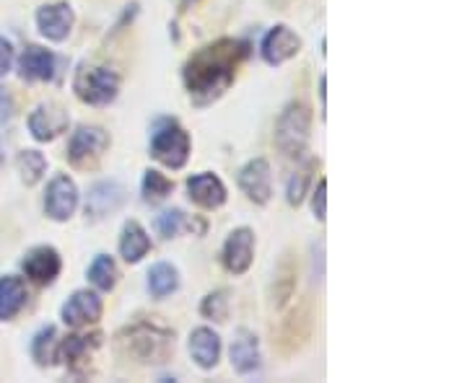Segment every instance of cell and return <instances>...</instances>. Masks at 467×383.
I'll use <instances>...</instances> for the list:
<instances>
[{"mask_svg": "<svg viewBox=\"0 0 467 383\" xmlns=\"http://www.w3.org/2000/svg\"><path fill=\"white\" fill-rule=\"evenodd\" d=\"M246 57V45L237 39H219L197 49L185 65V86L197 106L216 101L237 78V68Z\"/></svg>", "mask_w": 467, "mask_h": 383, "instance_id": "6da1fadb", "label": "cell"}, {"mask_svg": "<svg viewBox=\"0 0 467 383\" xmlns=\"http://www.w3.org/2000/svg\"><path fill=\"white\" fill-rule=\"evenodd\" d=\"M309 124H312V112L304 101H294L283 109L278 127H275V145L281 148L283 156L298 158L307 150Z\"/></svg>", "mask_w": 467, "mask_h": 383, "instance_id": "7a4b0ae2", "label": "cell"}, {"mask_svg": "<svg viewBox=\"0 0 467 383\" xmlns=\"http://www.w3.org/2000/svg\"><path fill=\"white\" fill-rule=\"evenodd\" d=\"M74 91L81 101L91 104V106H107L109 101L117 98L120 91V78L117 72L109 68H99V65H81L75 71Z\"/></svg>", "mask_w": 467, "mask_h": 383, "instance_id": "3957f363", "label": "cell"}, {"mask_svg": "<svg viewBox=\"0 0 467 383\" xmlns=\"http://www.w3.org/2000/svg\"><path fill=\"white\" fill-rule=\"evenodd\" d=\"M120 342L127 347V353H133L141 362H164L172 355L174 335L159 327L141 324V327L127 329Z\"/></svg>", "mask_w": 467, "mask_h": 383, "instance_id": "277c9868", "label": "cell"}, {"mask_svg": "<svg viewBox=\"0 0 467 383\" xmlns=\"http://www.w3.org/2000/svg\"><path fill=\"white\" fill-rule=\"evenodd\" d=\"M151 156L164 166L182 168L190 158V135L177 122H161L151 135Z\"/></svg>", "mask_w": 467, "mask_h": 383, "instance_id": "5b68a950", "label": "cell"}, {"mask_svg": "<svg viewBox=\"0 0 467 383\" xmlns=\"http://www.w3.org/2000/svg\"><path fill=\"white\" fill-rule=\"evenodd\" d=\"M109 148V135L101 127H78L68 143V161L78 168H91Z\"/></svg>", "mask_w": 467, "mask_h": 383, "instance_id": "8992f818", "label": "cell"}, {"mask_svg": "<svg viewBox=\"0 0 467 383\" xmlns=\"http://www.w3.org/2000/svg\"><path fill=\"white\" fill-rule=\"evenodd\" d=\"M125 187L117 182H99L89 190L86 197V220H104L107 216L117 213L125 202Z\"/></svg>", "mask_w": 467, "mask_h": 383, "instance_id": "52a82bcc", "label": "cell"}, {"mask_svg": "<svg viewBox=\"0 0 467 383\" xmlns=\"http://www.w3.org/2000/svg\"><path fill=\"white\" fill-rule=\"evenodd\" d=\"M78 205V190H75L74 179H68L65 174H57L49 182L48 194H45V210L52 220H68L75 213Z\"/></svg>", "mask_w": 467, "mask_h": 383, "instance_id": "ba28073f", "label": "cell"}, {"mask_svg": "<svg viewBox=\"0 0 467 383\" xmlns=\"http://www.w3.org/2000/svg\"><path fill=\"white\" fill-rule=\"evenodd\" d=\"M255 257V234L249 228H237L223 243V264L231 275H245Z\"/></svg>", "mask_w": 467, "mask_h": 383, "instance_id": "9c48e42d", "label": "cell"}, {"mask_svg": "<svg viewBox=\"0 0 467 383\" xmlns=\"http://www.w3.org/2000/svg\"><path fill=\"white\" fill-rule=\"evenodd\" d=\"M24 267L26 277H31L34 283H39V285H49V283H55V277L60 275V254L52 249V246H37V249H31L29 254L24 257Z\"/></svg>", "mask_w": 467, "mask_h": 383, "instance_id": "30bf717a", "label": "cell"}, {"mask_svg": "<svg viewBox=\"0 0 467 383\" xmlns=\"http://www.w3.org/2000/svg\"><path fill=\"white\" fill-rule=\"evenodd\" d=\"M298 49H301V39L296 37L289 26L281 24L265 34V39H263V60L268 65H281V63H286L294 55H298Z\"/></svg>", "mask_w": 467, "mask_h": 383, "instance_id": "8fae6325", "label": "cell"}, {"mask_svg": "<svg viewBox=\"0 0 467 383\" xmlns=\"http://www.w3.org/2000/svg\"><path fill=\"white\" fill-rule=\"evenodd\" d=\"M65 127H68V115L57 104H39L29 117V130L39 143L55 140Z\"/></svg>", "mask_w": 467, "mask_h": 383, "instance_id": "7c38bea8", "label": "cell"}, {"mask_svg": "<svg viewBox=\"0 0 467 383\" xmlns=\"http://www.w3.org/2000/svg\"><path fill=\"white\" fill-rule=\"evenodd\" d=\"M37 26L42 31V37H48L52 42H63L74 26V8L68 3L42 5L37 11Z\"/></svg>", "mask_w": 467, "mask_h": 383, "instance_id": "4fadbf2b", "label": "cell"}, {"mask_svg": "<svg viewBox=\"0 0 467 383\" xmlns=\"http://www.w3.org/2000/svg\"><path fill=\"white\" fill-rule=\"evenodd\" d=\"M99 316H101V298L91 290H78L63 306V321L68 327L94 324V321H99Z\"/></svg>", "mask_w": 467, "mask_h": 383, "instance_id": "5bb4252c", "label": "cell"}, {"mask_svg": "<svg viewBox=\"0 0 467 383\" xmlns=\"http://www.w3.org/2000/svg\"><path fill=\"white\" fill-rule=\"evenodd\" d=\"M239 187L252 202L265 205L271 200V166H268V161H263V158L249 161L239 171Z\"/></svg>", "mask_w": 467, "mask_h": 383, "instance_id": "9a60e30c", "label": "cell"}, {"mask_svg": "<svg viewBox=\"0 0 467 383\" xmlns=\"http://www.w3.org/2000/svg\"><path fill=\"white\" fill-rule=\"evenodd\" d=\"M187 192H190V200L197 202L200 208H221L226 202V187L219 176L213 174H195L190 182H187Z\"/></svg>", "mask_w": 467, "mask_h": 383, "instance_id": "2e32d148", "label": "cell"}, {"mask_svg": "<svg viewBox=\"0 0 467 383\" xmlns=\"http://www.w3.org/2000/svg\"><path fill=\"white\" fill-rule=\"evenodd\" d=\"M190 355L205 370L216 368V362L221 358V336L208 327H200L190 336Z\"/></svg>", "mask_w": 467, "mask_h": 383, "instance_id": "e0dca14e", "label": "cell"}, {"mask_svg": "<svg viewBox=\"0 0 467 383\" xmlns=\"http://www.w3.org/2000/svg\"><path fill=\"white\" fill-rule=\"evenodd\" d=\"M231 365L237 373H252L260 368V345L255 332L249 329L237 332V339L231 342Z\"/></svg>", "mask_w": 467, "mask_h": 383, "instance_id": "ac0fdd59", "label": "cell"}, {"mask_svg": "<svg viewBox=\"0 0 467 383\" xmlns=\"http://www.w3.org/2000/svg\"><path fill=\"white\" fill-rule=\"evenodd\" d=\"M19 71L24 81H49L55 75V57L49 49L42 47H26L22 60H19Z\"/></svg>", "mask_w": 467, "mask_h": 383, "instance_id": "d6986e66", "label": "cell"}, {"mask_svg": "<svg viewBox=\"0 0 467 383\" xmlns=\"http://www.w3.org/2000/svg\"><path fill=\"white\" fill-rule=\"evenodd\" d=\"M26 285L22 277H0V319L8 321L26 306Z\"/></svg>", "mask_w": 467, "mask_h": 383, "instance_id": "ffe728a7", "label": "cell"}, {"mask_svg": "<svg viewBox=\"0 0 467 383\" xmlns=\"http://www.w3.org/2000/svg\"><path fill=\"white\" fill-rule=\"evenodd\" d=\"M148 249H151V239H148V234L143 231V226L135 223V220L125 223L123 239H120V254L125 257V262H141L148 254Z\"/></svg>", "mask_w": 467, "mask_h": 383, "instance_id": "44dd1931", "label": "cell"}, {"mask_svg": "<svg viewBox=\"0 0 467 383\" xmlns=\"http://www.w3.org/2000/svg\"><path fill=\"white\" fill-rule=\"evenodd\" d=\"M177 285H179V275L172 264L159 262L148 269V290L153 298H167L169 293L177 290Z\"/></svg>", "mask_w": 467, "mask_h": 383, "instance_id": "7402d4cb", "label": "cell"}, {"mask_svg": "<svg viewBox=\"0 0 467 383\" xmlns=\"http://www.w3.org/2000/svg\"><path fill=\"white\" fill-rule=\"evenodd\" d=\"M31 355H34V360H37L42 368H48V365H52L55 360L60 358V345H57V332H55V327H48V329H42L39 335L34 336V342H31Z\"/></svg>", "mask_w": 467, "mask_h": 383, "instance_id": "603a6c76", "label": "cell"}, {"mask_svg": "<svg viewBox=\"0 0 467 383\" xmlns=\"http://www.w3.org/2000/svg\"><path fill=\"white\" fill-rule=\"evenodd\" d=\"M174 184L164 176V174H159V171H153V168H148L146 176H143V200L151 202V205H159V202H164L169 194H172Z\"/></svg>", "mask_w": 467, "mask_h": 383, "instance_id": "cb8c5ba5", "label": "cell"}, {"mask_svg": "<svg viewBox=\"0 0 467 383\" xmlns=\"http://www.w3.org/2000/svg\"><path fill=\"white\" fill-rule=\"evenodd\" d=\"M89 280L99 287V290H112L117 283V267L112 262V257L99 254L97 260L89 267Z\"/></svg>", "mask_w": 467, "mask_h": 383, "instance_id": "d4e9b609", "label": "cell"}, {"mask_svg": "<svg viewBox=\"0 0 467 383\" xmlns=\"http://www.w3.org/2000/svg\"><path fill=\"white\" fill-rule=\"evenodd\" d=\"M19 171H22V179L31 187V184H37L45 176L48 161H45V156L39 150H24L19 156Z\"/></svg>", "mask_w": 467, "mask_h": 383, "instance_id": "484cf974", "label": "cell"}, {"mask_svg": "<svg viewBox=\"0 0 467 383\" xmlns=\"http://www.w3.org/2000/svg\"><path fill=\"white\" fill-rule=\"evenodd\" d=\"M312 171H315V161L304 164V166L296 171L289 182V205H301L304 194H307V187L312 182Z\"/></svg>", "mask_w": 467, "mask_h": 383, "instance_id": "4316f807", "label": "cell"}, {"mask_svg": "<svg viewBox=\"0 0 467 383\" xmlns=\"http://www.w3.org/2000/svg\"><path fill=\"white\" fill-rule=\"evenodd\" d=\"M200 311H203V316L213 319V321H226V313H229V298H226V293H223V290L211 293V295L203 301Z\"/></svg>", "mask_w": 467, "mask_h": 383, "instance_id": "83f0119b", "label": "cell"}, {"mask_svg": "<svg viewBox=\"0 0 467 383\" xmlns=\"http://www.w3.org/2000/svg\"><path fill=\"white\" fill-rule=\"evenodd\" d=\"M182 226H185V213L182 210H167V213L156 217V231L161 234V239L177 236Z\"/></svg>", "mask_w": 467, "mask_h": 383, "instance_id": "f1b7e54d", "label": "cell"}, {"mask_svg": "<svg viewBox=\"0 0 467 383\" xmlns=\"http://www.w3.org/2000/svg\"><path fill=\"white\" fill-rule=\"evenodd\" d=\"M11 65H13V47H11V42H8V39H3V37H0V78H3V75H8Z\"/></svg>", "mask_w": 467, "mask_h": 383, "instance_id": "f546056e", "label": "cell"}, {"mask_svg": "<svg viewBox=\"0 0 467 383\" xmlns=\"http://www.w3.org/2000/svg\"><path fill=\"white\" fill-rule=\"evenodd\" d=\"M324 194H327V182L322 179L320 184H317V192H315V202H312L317 220H324V213H327V208H324Z\"/></svg>", "mask_w": 467, "mask_h": 383, "instance_id": "4dcf8cb0", "label": "cell"}, {"mask_svg": "<svg viewBox=\"0 0 467 383\" xmlns=\"http://www.w3.org/2000/svg\"><path fill=\"white\" fill-rule=\"evenodd\" d=\"M0 164H3V150H0Z\"/></svg>", "mask_w": 467, "mask_h": 383, "instance_id": "1f68e13d", "label": "cell"}]
</instances>
